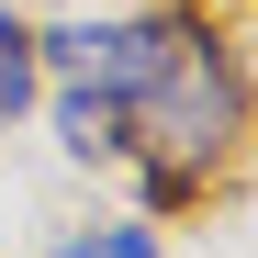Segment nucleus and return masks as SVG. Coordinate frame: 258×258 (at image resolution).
Here are the masks:
<instances>
[{"label": "nucleus", "mask_w": 258, "mask_h": 258, "mask_svg": "<svg viewBox=\"0 0 258 258\" xmlns=\"http://www.w3.org/2000/svg\"><path fill=\"white\" fill-rule=\"evenodd\" d=\"M68 258H157L146 225H101V236H68Z\"/></svg>", "instance_id": "4"}, {"label": "nucleus", "mask_w": 258, "mask_h": 258, "mask_svg": "<svg viewBox=\"0 0 258 258\" xmlns=\"http://www.w3.org/2000/svg\"><path fill=\"white\" fill-rule=\"evenodd\" d=\"M34 56H56L68 90H101L123 112H146L168 79L202 56V34L191 23H56V34H34Z\"/></svg>", "instance_id": "1"}, {"label": "nucleus", "mask_w": 258, "mask_h": 258, "mask_svg": "<svg viewBox=\"0 0 258 258\" xmlns=\"http://www.w3.org/2000/svg\"><path fill=\"white\" fill-rule=\"evenodd\" d=\"M34 68H45V56H34V34H23L12 12H0V123H12V112L34 101Z\"/></svg>", "instance_id": "3"}, {"label": "nucleus", "mask_w": 258, "mask_h": 258, "mask_svg": "<svg viewBox=\"0 0 258 258\" xmlns=\"http://www.w3.org/2000/svg\"><path fill=\"white\" fill-rule=\"evenodd\" d=\"M123 101H101V90H68L56 101V135H68V157H123Z\"/></svg>", "instance_id": "2"}]
</instances>
